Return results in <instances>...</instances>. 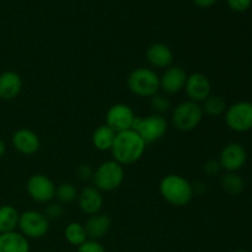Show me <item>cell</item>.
Instances as JSON below:
<instances>
[{"label":"cell","mask_w":252,"mask_h":252,"mask_svg":"<svg viewBox=\"0 0 252 252\" xmlns=\"http://www.w3.org/2000/svg\"><path fill=\"white\" fill-rule=\"evenodd\" d=\"M218 161L226 172H238L248 161V152L240 143H229L221 149Z\"/></svg>","instance_id":"obj_11"},{"label":"cell","mask_w":252,"mask_h":252,"mask_svg":"<svg viewBox=\"0 0 252 252\" xmlns=\"http://www.w3.org/2000/svg\"><path fill=\"white\" fill-rule=\"evenodd\" d=\"M76 175H78L79 180H81V181H88V180H93L94 170L90 165L81 164L76 169Z\"/></svg>","instance_id":"obj_31"},{"label":"cell","mask_w":252,"mask_h":252,"mask_svg":"<svg viewBox=\"0 0 252 252\" xmlns=\"http://www.w3.org/2000/svg\"><path fill=\"white\" fill-rule=\"evenodd\" d=\"M84 228L86 230L89 240H96L102 239L103 236L107 235L111 229V219L106 214H95L86 219Z\"/></svg>","instance_id":"obj_18"},{"label":"cell","mask_w":252,"mask_h":252,"mask_svg":"<svg viewBox=\"0 0 252 252\" xmlns=\"http://www.w3.org/2000/svg\"><path fill=\"white\" fill-rule=\"evenodd\" d=\"M117 133L113 132L108 126L102 125L93 133V144L100 152H107L112 148Z\"/></svg>","instance_id":"obj_20"},{"label":"cell","mask_w":252,"mask_h":252,"mask_svg":"<svg viewBox=\"0 0 252 252\" xmlns=\"http://www.w3.org/2000/svg\"><path fill=\"white\" fill-rule=\"evenodd\" d=\"M159 191L162 198L169 204L175 207H185L193 199V185L177 174L165 176L160 181Z\"/></svg>","instance_id":"obj_2"},{"label":"cell","mask_w":252,"mask_h":252,"mask_svg":"<svg viewBox=\"0 0 252 252\" xmlns=\"http://www.w3.org/2000/svg\"><path fill=\"white\" fill-rule=\"evenodd\" d=\"M78 189L70 182H63L56 189V197L61 204H70L78 199Z\"/></svg>","instance_id":"obj_25"},{"label":"cell","mask_w":252,"mask_h":252,"mask_svg":"<svg viewBox=\"0 0 252 252\" xmlns=\"http://www.w3.org/2000/svg\"><path fill=\"white\" fill-rule=\"evenodd\" d=\"M56 185L43 174H34L26 182V191L29 196L37 203L47 204L56 197Z\"/></svg>","instance_id":"obj_9"},{"label":"cell","mask_w":252,"mask_h":252,"mask_svg":"<svg viewBox=\"0 0 252 252\" xmlns=\"http://www.w3.org/2000/svg\"><path fill=\"white\" fill-rule=\"evenodd\" d=\"M20 213L10 204L0 206V234L15 231L19 224Z\"/></svg>","instance_id":"obj_21"},{"label":"cell","mask_w":252,"mask_h":252,"mask_svg":"<svg viewBox=\"0 0 252 252\" xmlns=\"http://www.w3.org/2000/svg\"><path fill=\"white\" fill-rule=\"evenodd\" d=\"M79 208L86 216H95L98 214L103 206V197L101 191L95 186H85L78 194Z\"/></svg>","instance_id":"obj_15"},{"label":"cell","mask_w":252,"mask_h":252,"mask_svg":"<svg viewBox=\"0 0 252 252\" xmlns=\"http://www.w3.org/2000/svg\"><path fill=\"white\" fill-rule=\"evenodd\" d=\"M220 170H221V166L220 164H219L218 160H214V159L207 160L203 165V171L206 172L208 176H216V175H218L219 172H220Z\"/></svg>","instance_id":"obj_30"},{"label":"cell","mask_w":252,"mask_h":252,"mask_svg":"<svg viewBox=\"0 0 252 252\" xmlns=\"http://www.w3.org/2000/svg\"><path fill=\"white\" fill-rule=\"evenodd\" d=\"M185 91L189 101L203 102L212 95V85L209 79L202 73H193L187 76Z\"/></svg>","instance_id":"obj_12"},{"label":"cell","mask_w":252,"mask_h":252,"mask_svg":"<svg viewBox=\"0 0 252 252\" xmlns=\"http://www.w3.org/2000/svg\"><path fill=\"white\" fill-rule=\"evenodd\" d=\"M144 140L135 130L129 129L116 134L115 142L111 148V154L115 161L122 166L133 165L142 159L145 153Z\"/></svg>","instance_id":"obj_1"},{"label":"cell","mask_w":252,"mask_h":252,"mask_svg":"<svg viewBox=\"0 0 252 252\" xmlns=\"http://www.w3.org/2000/svg\"><path fill=\"white\" fill-rule=\"evenodd\" d=\"M145 57L153 68L167 69L174 63V53L171 48L164 43L150 44L145 52Z\"/></svg>","instance_id":"obj_16"},{"label":"cell","mask_w":252,"mask_h":252,"mask_svg":"<svg viewBox=\"0 0 252 252\" xmlns=\"http://www.w3.org/2000/svg\"><path fill=\"white\" fill-rule=\"evenodd\" d=\"M150 106H152V110L154 111L157 115H162V113L167 112L171 107V102H170L169 98L164 95H160L157 94L153 97H150Z\"/></svg>","instance_id":"obj_26"},{"label":"cell","mask_w":252,"mask_h":252,"mask_svg":"<svg viewBox=\"0 0 252 252\" xmlns=\"http://www.w3.org/2000/svg\"><path fill=\"white\" fill-rule=\"evenodd\" d=\"M189 74L179 65H171L160 76V89L166 95H176L182 91L186 85Z\"/></svg>","instance_id":"obj_13"},{"label":"cell","mask_w":252,"mask_h":252,"mask_svg":"<svg viewBox=\"0 0 252 252\" xmlns=\"http://www.w3.org/2000/svg\"><path fill=\"white\" fill-rule=\"evenodd\" d=\"M219 0H193L194 4L199 7H203V9H207V7H211L213 5H216Z\"/></svg>","instance_id":"obj_32"},{"label":"cell","mask_w":252,"mask_h":252,"mask_svg":"<svg viewBox=\"0 0 252 252\" xmlns=\"http://www.w3.org/2000/svg\"><path fill=\"white\" fill-rule=\"evenodd\" d=\"M17 228L25 238L41 239L49 231V220L42 212L26 211L20 214Z\"/></svg>","instance_id":"obj_8"},{"label":"cell","mask_w":252,"mask_h":252,"mask_svg":"<svg viewBox=\"0 0 252 252\" xmlns=\"http://www.w3.org/2000/svg\"><path fill=\"white\" fill-rule=\"evenodd\" d=\"M135 117L137 116L129 106L126 103H116L111 106L106 113V126L116 133L126 132L132 129Z\"/></svg>","instance_id":"obj_10"},{"label":"cell","mask_w":252,"mask_h":252,"mask_svg":"<svg viewBox=\"0 0 252 252\" xmlns=\"http://www.w3.org/2000/svg\"><path fill=\"white\" fill-rule=\"evenodd\" d=\"M226 108L228 106H226L225 100L218 95H211L206 101H203V106H202L203 115L209 116V117H219L224 115Z\"/></svg>","instance_id":"obj_24"},{"label":"cell","mask_w":252,"mask_h":252,"mask_svg":"<svg viewBox=\"0 0 252 252\" xmlns=\"http://www.w3.org/2000/svg\"><path fill=\"white\" fill-rule=\"evenodd\" d=\"M233 252H249V251H246V250H235V251H233Z\"/></svg>","instance_id":"obj_34"},{"label":"cell","mask_w":252,"mask_h":252,"mask_svg":"<svg viewBox=\"0 0 252 252\" xmlns=\"http://www.w3.org/2000/svg\"><path fill=\"white\" fill-rule=\"evenodd\" d=\"M76 252H106L105 248L96 240H86L78 248Z\"/></svg>","instance_id":"obj_28"},{"label":"cell","mask_w":252,"mask_h":252,"mask_svg":"<svg viewBox=\"0 0 252 252\" xmlns=\"http://www.w3.org/2000/svg\"><path fill=\"white\" fill-rule=\"evenodd\" d=\"M11 144L16 152L22 155H33L41 148L39 137L31 129L21 128L12 134Z\"/></svg>","instance_id":"obj_14"},{"label":"cell","mask_w":252,"mask_h":252,"mask_svg":"<svg viewBox=\"0 0 252 252\" xmlns=\"http://www.w3.org/2000/svg\"><path fill=\"white\" fill-rule=\"evenodd\" d=\"M64 238L70 245L79 248L83 245L86 240H89L86 235V230L84 228V224L78 223V221H71L64 229Z\"/></svg>","instance_id":"obj_23"},{"label":"cell","mask_w":252,"mask_h":252,"mask_svg":"<svg viewBox=\"0 0 252 252\" xmlns=\"http://www.w3.org/2000/svg\"><path fill=\"white\" fill-rule=\"evenodd\" d=\"M226 2L233 11L244 12L250 9L252 0H226Z\"/></svg>","instance_id":"obj_29"},{"label":"cell","mask_w":252,"mask_h":252,"mask_svg":"<svg viewBox=\"0 0 252 252\" xmlns=\"http://www.w3.org/2000/svg\"><path fill=\"white\" fill-rule=\"evenodd\" d=\"M29 239L25 238L21 233L10 231L0 234V252H30Z\"/></svg>","instance_id":"obj_19"},{"label":"cell","mask_w":252,"mask_h":252,"mask_svg":"<svg viewBox=\"0 0 252 252\" xmlns=\"http://www.w3.org/2000/svg\"><path fill=\"white\" fill-rule=\"evenodd\" d=\"M64 213L63 204L59 202H49L47 203V207L44 208L43 214L48 218V220H54V219H61Z\"/></svg>","instance_id":"obj_27"},{"label":"cell","mask_w":252,"mask_h":252,"mask_svg":"<svg viewBox=\"0 0 252 252\" xmlns=\"http://www.w3.org/2000/svg\"><path fill=\"white\" fill-rule=\"evenodd\" d=\"M127 85L133 95L150 98L159 93L160 76L153 69L140 66L130 71Z\"/></svg>","instance_id":"obj_3"},{"label":"cell","mask_w":252,"mask_h":252,"mask_svg":"<svg viewBox=\"0 0 252 252\" xmlns=\"http://www.w3.org/2000/svg\"><path fill=\"white\" fill-rule=\"evenodd\" d=\"M5 152H6V147H5V143L0 139V159L5 155Z\"/></svg>","instance_id":"obj_33"},{"label":"cell","mask_w":252,"mask_h":252,"mask_svg":"<svg viewBox=\"0 0 252 252\" xmlns=\"http://www.w3.org/2000/svg\"><path fill=\"white\" fill-rule=\"evenodd\" d=\"M220 186L229 196H239L245 189V180L238 172H226L221 177Z\"/></svg>","instance_id":"obj_22"},{"label":"cell","mask_w":252,"mask_h":252,"mask_svg":"<svg viewBox=\"0 0 252 252\" xmlns=\"http://www.w3.org/2000/svg\"><path fill=\"white\" fill-rule=\"evenodd\" d=\"M125 181V169L115 160H108L94 170V186L101 192H112Z\"/></svg>","instance_id":"obj_4"},{"label":"cell","mask_w":252,"mask_h":252,"mask_svg":"<svg viewBox=\"0 0 252 252\" xmlns=\"http://www.w3.org/2000/svg\"><path fill=\"white\" fill-rule=\"evenodd\" d=\"M133 130L138 133L145 144H152L161 139L167 132V121L162 115H153L147 117H135Z\"/></svg>","instance_id":"obj_6"},{"label":"cell","mask_w":252,"mask_h":252,"mask_svg":"<svg viewBox=\"0 0 252 252\" xmlns=\"http://www.w3.org/2000/svg\"><path fill=\"white\" fill-rule=\"evenodd\" d=\"M203 111L199 103L193 101H182L174 108L171 122L176 129L181 132H191L196 129L203 120Z\"/></svg>","instance_id":"obj_5"},{"label":"cell","mask_w":252,"mask_h":252,"mask_svg":"<svg viewBox=\"0 0 252 252\" xmlns=\"http://www.w3.org/2000/svg\"><path fill=\"white\" fill-rule=\"evenodd\" d=\"M22 90V79L16 71L7 70L0 74V98L11 101L20 95Z\"/></svg>","instance_id":"obj_17"},{"label":"cell","mask_w":252,"mask_h":252,"mask_svg":"<svg viewBox=\"0 0 252 252\" xmlns=\"http://www.w3.org/2000/svg\"><path fill=\"white\" fill-rule=\"evenodd\" d=\"M224 120L228 128L236 133H246L252 130V102L238 101L226 108Z\"/></svg>","instance_id":"obj_7"}]
</instances>
